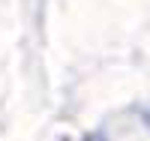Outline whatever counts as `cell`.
<instances>
[{"instance_id": "1", "label": "cell", "mask_w": 150, "mask_h": 141, "mask_svg": "<svg viewBox=\"0 0 150 141\" xmlns=\"http://www.w3.org/2000/svg\"><path fill=\"white\" fill-rule=\"evenodd\" d=\"M81 141H111V138H108L105 132H87V135H84Z\"/></svg>"}, {"instance_id": "2", "label": "cell", "mask_w": 150, "mask_h": 141, "mask_svg": "<svg viewBox=\"0 0 150 141\" xmlns=\"http://www.w3.org/2000/svg\"><path fill=\"white\" fill-rule=\"evenodd\" d=\"M141 117H144V123H147V126H150V105H147V108H144V111H141Z\"/></svg>"}]
</instances>
